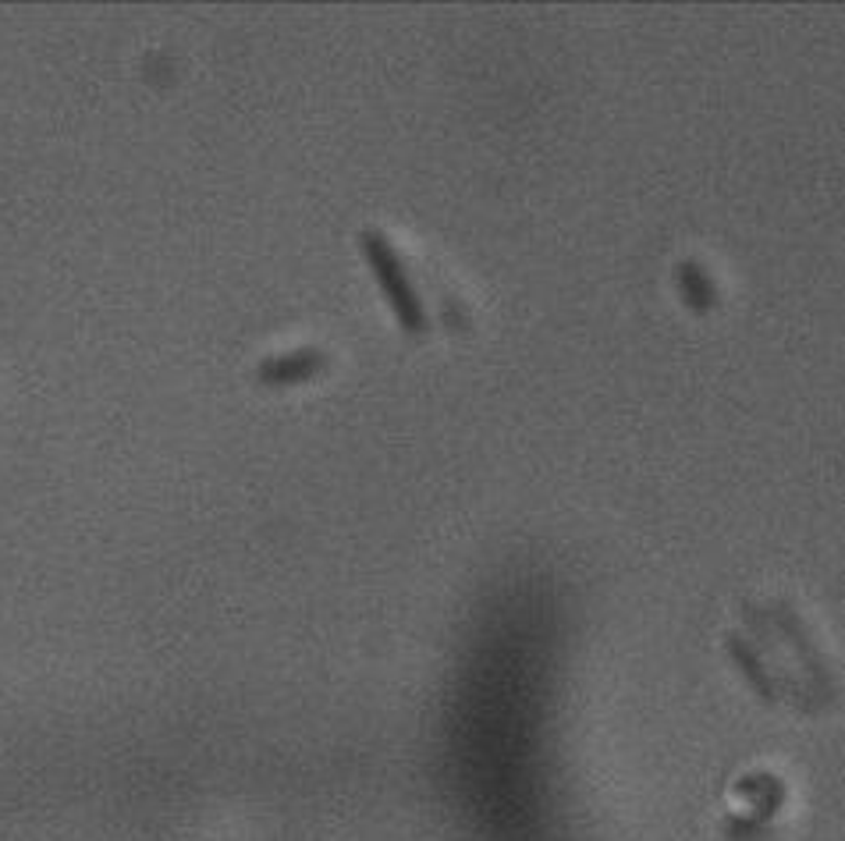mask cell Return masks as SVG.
<instances>
[{"instance_id":"obj_4","label":"cell","mask_w":845,"mask_h":841,"mask_svg":"<svg viewBox=\"0 0 845 841\" xmlns=\"http://www.w3.org/2000/svg\"><path fill=\"white\" fill-rule=\"evenodd\" d=\"M728 654L736 657V665L743 668V674L746 679L753 682V688L764 699H774V685H771V679H768V671L760 668V660H757V654L750 650V643H746L743 636H728Z\"/></svg>"},{"instance_id":"obj_2","label":"cell","mask_w":845,"mask_h":841,"mask_svg":"<svg viewBox=\"0 0 845 841\" xmlns=\"http://www.w3.org/2000/svg\"><path fill=\"white\" fill-rule=\"evenodd\" d=\"M324 366H327V355L321 349H302L292 355H277L274 363L259 369V377L267 383H302L321 374Z\"/></svg>"},{"instance_id":"obj_1","label":"cell","mask_w":845,"mask_h":841,"mask_svg":"<svg viewBox=\"0 0 845 841\" xmlns=\"http://www.w3.org/2000/svg\"><path fill=\"white\" fill-rule=\"evenodd\" d=\"M359 249H363L366 264L373 270V278H377L381 292L387 298V306H391L395 320L409 330V334H423L426 330V309L420 295H415V288L409 281L406 273V264H401V256L395 253V245L384 239L381 231H359Z\"/></svg>"},{"instance_id":"obj_3","label":"cell","mask_w":845,"mask_h":841,"mask_svg":"<svg viewBox=\"0 0 845 841\" xmlns=\"http://www.w3.org/2000/svg\"><path fill=\"white\" fill-rule=\"evenodd\" d=\"M675 278H678V292H683V298L689 302V309L708 313L717 306V288L700 264H683Z\"/></svg>"}]
</instances>
